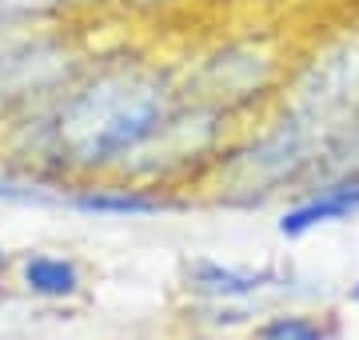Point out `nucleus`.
I'll return each instance as SVG.
<instances>
[{"label": "nucleus", "instance_id": "obj_1", "mask_svg": "<svg viewBox=\"0 0 359 340\" xmlns=\"http://www.w3.org/2000/svg\"><path fill=\"white\" fill-rule=\"evenodd\" d=\"M180 92L164 68L124 60L92 72L56 105L48 148L68 169H108L164 136L176 120Z\"/></svg>", "mask_w": 359, "mask_h": 340}, {"label": "nucleus", "instance_id": "obj_2", "mask_svg": "<svg viewBox=\"0 0 359 340\" xmlns=\"http://www.w3.org/2000/svg\"><path fill=\"white\" fill-rule=\"evenodd\" d=\"M355 209H359V172H347V176L327 181L311 200L295 204L280 221V233L299 236V233H308V228H316V224L339 221V216H347V212H355Z\"/></svg>", "mask_w": 359, "mask_h": 340}, {"label": "nucleus", "instance_id": "obj_3", "mask_svg": "<svg viewBox=\"0 0 359 340\" xmlns=\"http://www.w3.org/2000/svg\"><path fill=\"white\" fill-rule=\"evenodd\" d=\"M72 209L104 212V216H148V212H164L172 204L152 192H140V188H92V192L72 197Z\"/></svg>", "mask_w": 359, "mask_h": 340}, {"label": "nucleus", "instance_id": "obj_4", "mask_svg": "<svg viewBox=\"0 0 359 340\" xmlns=\"http://www.w3.org/2000/svg\"><path fill=\"white\" fill-rule=\"evenodd\" d=\"M25 285L40 296H68L76 292L80 276L68 261H56V256H32L25 264Z\"/></svg>", "mask_w": 359, "mask_h": 340}, {"label": "nucleus", "instance_id": "obj_5", "mask_svg": "<svg viewBox=\"0 0 359 340\" xmlns=\"http://www.w3.org/2000/svg\"><path fill=\"white\" fill-rule=\"evenodd\" d=\"M268 276L264 273H236V268H219V264H196L192 285L208 296H240V292H256Z\"/></svg>", "mask_w": 359, "mask_h": 340}, {"label": "nucleus", "instance_id": "obj_6", "mask_svg": "<svg viewBox=\"0 0 359 340\" xmlns=\"http://www.w3.org/2000/svg\"><path fill=\"white\" fill-rule=\"evenodd\" d=\"M72 4H88V0H0V32L20 28L28 20H44V16L72 8Z\"/></svg>", "mask_w": 359, "mask_h": 340}, {"label": "nucleus", "instance_id": "obj_7", "mask_svg": "<svg viewBox=\"0 0 359 340\" xmlns=\"http://www.w3.org/2000/svg\"><path fill=\"white\" fill-rule=\"evenodd\" d=\"M259 340H323V332L308 316H276L271 325H264Z\"/></svg>", "mask_w": 359, "mask_h": 340}, {"label": "nucleus", "instance_id": "obj_8", "mask_svg": "<svg viewBox=\"0 0 359 340\" xmlns=\"http://www.w3.org/2000/svg\"><path fill=\"white\" fill-rule=\"evenodd\" d=\"M0 200H40V192L28 188V184H16V181H4L0 176Z\"/></svg>", "mask_w": 359, "mask_h": 340}, {"label": "nucleus", "instance_id": "obj_9", "mask_svg": "<svg viewBox=\"0 0 359 340\" xmlns=\"http://www.w3.org/2000/svg\"><path fill=\"white\" fill-rule=\"evenodd\" d=\"M351 301H355V304H359V285H355V288H351Z\"/></svg>", "mask_w": 359, "mask_h": 340}, {"label": "nucleus", "instance_id": "obj_10", "mask_svg": "<svg viewBox=\"0 0 359 340\" xmlns=\"http://www.w3.org/2000/svg\"><path fill=\"white\" fill-rule=\"evenodd\" d=\"M0 268H4V252H0Z\"/></svg>", "mask_w": 359, "mask_h": 340}]
</instances>
